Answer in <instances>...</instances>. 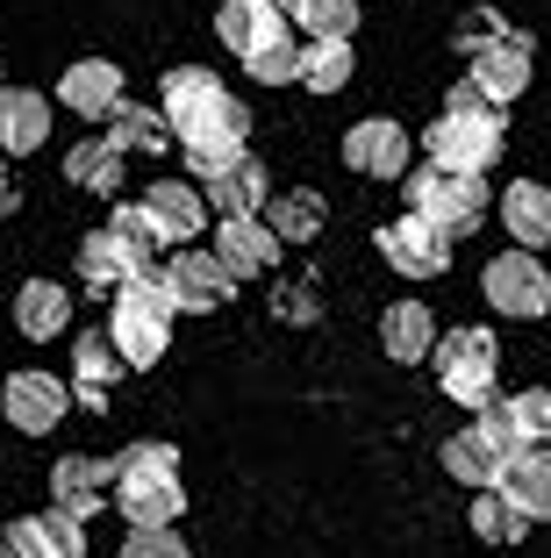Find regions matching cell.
<instances>
[{"label": "cell", "instance_id": "obj_32", "mask_svg": "<svg viewBox=\"0 0 551 558\" xmlns=\"http://www.w3.org/2000/svg\"><path fill=\"white\" fill-rule=\"evenodd\" d=\"M294 22L309 29V44H351L358 29V0H301Z\"/></svg>", "mask_w": 551, "mask_h": 558}, {"label": "cell", "instance_id": "obj_6", "mask_svg": "<svg viewBox=\"0 0 551 558\" xmlns=\"http://www.w3.org/2000/svg\"><path fill=\"white\" fill-rule=\"evenodd\" d=\"M480 294L487 308H502L508 323H537V315L551 308V272L537 251H494L480 272Z\"/></svg>", "mask_w": 551, "mask_h": 558}, {"label": "cell", "instance_id": "obj_17", "mask_svg": "<svg viewBox=\"0 0 551 558\" xmlns=\"http://www.w3.org/2000/svg\"><path fill=\"white\" fill-rule=\"evenodd\" d=\"M215 265H223L229 279H259L279 265V244L273 230H265L259 215H237V222H215Z\"/></svg>", "mask_w": 551, "mask_h": 558}, {"label": "cell", "instance_id": "obj_11", "mask_svg": "<svg viewBox=\"0 0 551 558\" xmlns=\"http://www.w3.org/2000/svg\"><path fill=\"white\" fill-rule=\"evenodd\" d=\"M408 150H416V136H408L394 116H366V122L344 130V165H351L358 180H402Z\"/></svg>", "mask_w": 551, "mask_h": 558}, {"label": "cell", "instance_id": "obj_30", "mask_svg": "<svg viewBox=\"0 0 551 558\" xmlns=\"http://www.w3.org/2000/svg\"><path fill=\"white\" fill-rule=\"evenodd\" d=\"M351 72H358L351 44H309V50H301V72H294V80L309 86V94H344V86H351Z\"/></svg>", "mask_w": 551, "mask_h": 558}, {"label": "cell", "instance_id": "obj_15", "mask_svg": "<svg viewBox=\"0 0 551 558\" xmlns=\"http://www.w3.org/2000/svg\"><path fill=\"white\" fill-rule=\"evenodd\" d=\"M136 208L151 215V230H158V244H194L201 230H208V201H201V186H187V180H158Z\"/></svg>", "mask_w": 551, "mask_h": 558}, {"label": "cell", "instance_id": "obj_3", "mask_svg": "<svg viewBox=\"0 0 551 558\" xmlns=\"http://www.w3.org/2000/svg\"><path fill=\"white\" fill-rule=\"evenodd\" d=\"M430 359H438L444 401H458V409L480 415L487 401L502 395V344H494V329H480V323L444 329L438 344H430Z\"/></svg>", "mask_w": 551, "mask_h": 558}, {"label": "cell", "instance_id": "obj_12", "mask_svg": "<svg viewBox=\"0 0 551 558\" xmlns=\"http://www.w3.org/2000/svg\"><path fill=\"white\" fill-rule=\"evenodd\" d=\"M373 251H380V258H387L402 279H438L444 265H452V236L430 230V222H416V215L387 222V230L373 236Z\"/></svg>", "mask_w": 551, "mask_h": 558}, {"label": "cell", "instance_id": "obj_21", "mask_svg": "<svg viewBox=\"0 0 551 558\" xmlns=\"http://www.w3.org/2000/svg\"><path fill=\"white\" fill-rule=\"evenodd\" d=\"M502 230L516 236V251H551V186L508 180L502 186Z\"/></svg>", "mask_w": 551, "mask_h": 558}, {"label": "cell", "instance_id": "obj_38", "mask_svg": "<svg viewBox=\"0 0 551 558\" xmlns=\"http://www.w3.org/2000/svg\"><path fill=\"white\" fill-rule=\"evenodd\" d=\"M122 558H194V551H187V537H172V530H130V537H122Z\"/></svg>", "mask_w": 551, "mask_h": 558}, {"label": "cell", "instance_id": "obj_7", "mask_svg": "<svg viewBox=\"0 0 551 558\" xmlns=\"http://www.w3.org/2000/svg\"><path fill=\"white\" fill-rule=\"evenodd\" d=\"M72 409V387L58 373H44V365H22V373H8V387H0V415L22 429V437H50V429L65 423Z\"/></svg>", "mask_w": 551, "mask_h": 558}, {"label": "cell", "instance_id": "obj_23", "mask_svg": "<svg viewBox=\"0 0 551 558\" xmlns=\"http://www.w3.org/2000/svg\"><path fill=\"white\" fill-rule=\"evenodd\" d=\"M380 344H387L394 365H422L430 344H438V315L422 308V301H387V315H380Z\"/></svg>", "mask_w": 551, "mask_h": 558}, {"label": "cell", "instance_id": "obj_8", "mask_svg": "<svg viewBox=\"0 0 551 558\" xmlns=\"http://www.w3.org/2000/svg\"><path fill=\"white\" fill-rule=\"evenodd\" d=\"M158 279H165V294H172V315H215L237 294V279L215 265V251H194V244H179Z\"/></svg>", "mask_w": 551, "mask_h": 558}, {"label": "cell", "instance_id": "obj_18", "mask_svg": "<svg viewBox=\"0 0 551 558\" xmlns=\"http://www.w3.org/2000/svg\"><path fill=\"white\" fill-rule=\"evenodd\" d=\"M58 100H65L72 116H86V122L115 116V108H122V65H108V58H80V65H65Z\"/></svg>", "mask_w": 551, "mask_h": 558}, {"label": "cell", "instance_id": "obj_9", "mask_svg": "<svg viewBox=\"0 0 551 558\" xmlns=\"http://www.w3.org/2000/svg\"><path fill=\"white\" fill-rule=\"evenodd\" d=\"M530 72H537L530 36H523V29H502L494 44H480V50H472V72H466V80L480 86V94L494 100V108H508V100H523V94H530Z\"/></svg>", "mask_w": 551, "mask_h": 558}, {"label": "cell", "instance_id": "obj_37", "mask_svg": "<svg viewBox=\"0 0 551 558\" xmlns=\"http://www.w3.org/2000/svg\"><path fill=\"white\" fill-rule=\"evenodd\" d=\"M115 473H179V451L172 444H158V437H136L122 459H108Z\"/></svg>", "mask_w": 551, "mask_h": 558}, {"label": "cell", "instance_id": "obj_29", "mask_svg": "<svg viewBox=\"0 0 551 558\" xmlns=\"http://www.w3.org/2000/svg\"><path fill=\"white\" fill-rule=\"evenodd\" d=\"M215 36H223L229 50H259V44H273V36H287V22H273L259 8V0H223V8H215Z\"/></svg>", "mask_w": 551, "mask_h": 558}, {"label": "cell", "instance_id": "obj_22", "mask_svg": "<svg viewBox=\"0 0 551 558\" xmlns=\"http://www.w3.org/2000/svg\"><path fill=\"white\" fill-rule=\"evenodd\" d=\"M130 373V365L115 359V344L100 337V329H80V344H72V395L86 401V409H108L115 379Z\"/></svg>", "mask_w": 551, "mask_h": 558}, {"label": "cell", "instance_id": "obj_25", "mask_svg": "<svg viewBox=\"0 0 551 558\" xmlns=\"http://www.w3.org/2000/svg\"><path fill=\"white\" fill-rule=\"evenodd\" d=\"M65 180L80 186V194H122V150H115L108 136H80V144L65 150Z\"/></svg>", "mask_w": 551, "mask_h": 558}, {"label": "cell", "instance_id": "obj_20", "mask_svg": "<svg viewBox=\"0 0 551 558\" xmlns=\"http://www.w3.org/2000/svg\"><path fill=\"white\" fill-rule=\"evenodd\" d=\"M50 136V100L29 86H0V158H29Z\"/></svg>", "mask_w": 551, "mask_h": 558}, {"label": "cell", "instance_id": "obj_4", "mask_svg": "<svg viewBox=\"0 0 551 558\" xmlns=\"http://www.w3.org/2000/svg\"><path fill=\"white\" fill-rule=\"evenodd\" d=\"M402 201L416 222H430L444 236H466L487 222V180H458V172H438V165L402 172Z\"/></svg>", "mask_w": 551, "mask_h": 558}, {"label": "cell", "instance_id": "obj_27", "mask_svg": "<svg viewBox=\"0 0 551 558\" xmlns=\"http://www.w3.org/2000/svg\"><path fill=\"white\" fill-rule=\"evenodd\" d=\"M444 473H452V480H466L472 494H487L494 480H502V451H494V444H487L480 429L466 423L458 437H444Z\"/></svg>", "mask_w": 551, "mask_h": 558}, {"label": "cell", "instance_id": "obj_1", "mask_svg": "<svg viewBox=\"0 0 551 558\" xmlns=\"http://www.w3.org/2000/svg\"><path fill=\"white\" fill-rule=\"evenodd\" d=\"M158 116H165V130H172V144L187 150L194 180H215L223 165L243 158L251 108H243L237 94H223V80H215L208 65H179V72H165V86H158Z\"/></svg>", "mask_w": 551, "mask_h": 558}, {"label": "cell", "instance_id": "obj_31", "mask_svg": "<svg viewBox=\"0 0 551 558\" xmlns=\"http://www.w3.org/2000/svg\"><path fill=\"white\" fill-rule=\"evenodd\" d=\"M108 144L115 150H158V144H172V130H165L158 108H130V100H122L108 116Z\"/></svg>", "mask_w": 551, "mask_h": 558}, {"label": "cell", "instance_id": "obj_24", "mask_svg": "<svg viewBox=\"0 0 551 558\" xmlns=\"http://www.w3.org/2000/svg\"><path fill=\"white\" fill-rule=\"evenodd\" d=\"M65 323H72V294L58 287V279H29V287L15 294V329H22V337L44 344V337H58Z\"/></svg>", "mask_w": 551, "mask_h": 558}, {"label": "cell", "instance_id": "obj_19", "mask_svg": "<svg viewBox=\"0 0 551 558\" xmlns=\"http://www.w3.org/2000/svg\"><path fill=\"white\" fill-rule=\"evenodd\" d=\"M494 494H502L523 523H544L551 515V451H516V459H502Z\"/></svg>", "mask_w": 551, "mask_h": 558}, {"label": "cell", "instance_id": "obj_35", "mask_svg": "<svg viewBox=\"0 0 551 558\" xmlns=\"http://www.w3.org/2000/svg\"><path fill=\"white\" fill-rule=\"evenodd\" d=\"M508 423H516L523 451H551V387H530V395H508Z\"/></svg>", "mask_w": 551, "mask_h": 558}, {"label": "cell", "instance_id": "obj_10", "mask_svg": "<svg viewBox=\"0 0 551 558\" xmlns=\"http://www.w3.org/2000/svg\"><path fill=\"white\" fill-rule=\"evenodd\" d=\"M108 501L122 509L130 530H172L179 515H187V487H179V473H115Z\"/></svg>", "mask_w": 551, "mask_h": 558}, {"label": "cell", "instance_id": "obj_14", "mask_svg": "<svg viewBox=\"0 0 551 558\" xmlns=\"http://www.w3.org/2000/svg\"><path fill=\"white\" fill-rule=\"evenodd\" d=\"M0 558H86V523L44 509V515H15L0 530Z\"/></svg>", "mask_w": 551, "mask_h": 558}, {"label": "cell", "instance_id": "obj_43", "mask_svg": "<svg viewBox=\"0 0 551 558\" xmlns=\"http://www.w3.org/2000/svg\"><path fill=\"white\" fill-rule=\"evenodd\" d=\"M0 215H15V186H8V165H0Z\"/></svg>", "mask_w": 551, "mask_h": 558}, {"label": "cell", "instance_id": "obj_36", "mask_svg": "<svg viewBox=\"0 0 551 558\" xmlns=\"http://www.w3.org/2000/svg\"><path fill=\"white\" fill-rule=\"evenodd\" d=\"M523 530H530V523H523L494 487L472 494V537H480V544H523Z\"/></svg>", "mask_w": 551, "mask_h": 558}, {"label": "cell", "instance_id": "obj_16", "mask_svg": "<svg viewBox=\"0 0 551 558\" xmlns=\"http://www.w3.org/2000/svg\"><path fill=\"white\" fill-rule=\"evenodd\" d=\"M201 201H215V215H223V222H237V215H265V201H273V172L243 150V158L223 165L215 180H201Z\"/></svg>", "mask_w": 551, "mask_h": 558}, {"label": "cell", "instance_id": "obj_28", "mask_svg": "<svg viewBox=\"0 0 551 558\" xmlns=\"http://www.w3.org/2000/svg\"><path fill=\"white\" fill-rule=\"evenodd\" d=\"M259 222L273 230L279 251H287V244H309V236L323 230V194H309V186H301V194H273Z\"/></svg>", "mask_w": 551, "mask_h": 558}, {"label": "cell", "instance_id": "obj_13", "mask_svg": "<svg viewBox=\"0 0 551 558\" xmlns=\"http://www.w3.org/2000/svg\"><path fill=\"white\" fill-rule=\"evenodd\" d=\"M115 487V465L108 459H86V451H72V459L50 465V509L72 515V523H94L100 501H108Z\"/></svg>", "mask_w": 551, "mask_h": 558}, {"label": "cell", "instance_id": "obj_40", "mask_svg": "<svg viewBox=\"0 0 551 558\" xmlns=\"http://www.w3.org/2000/svg\"><path fill=\"white\" fill-rule=\"evenodd\" d=\"M494 36H502V15H487V8H472V15L458 22V50H466V58H472L480 44H494Z\"/></svg>", "mask_w": 551, "mask_h": 558}, {"label": "cell", "instance_id": "obj_2", "mask_svg": "<svg viewBox=\"0 0 551 558\" xmlns=\"http://www.w3.org/2000/svg\"><path fill=\"white\" fill-rule=\"evenodd\" d=\"M115 344V359L130 365H158L165 351H172V294H165V279L144 272L130 279V287H115L108 294V329H100Z\"/></svg>", "mask_w": 551, "mask_h": 558}, {"label": "cell", "instance_id": "obj_39", "mask_svg": "<svg viewBox=\"0 0 551 558\" xmlns=\"http://www.w3.org/2000/svg\"><path fill=\"white\" fill-rule=\"evenodd\" d=\"M472 429H480V437L494 444V451H502V459H516V451H523L516 423H508V401H487V409H480V423H472Z\"/></svg>", "mask_w": 551, "mask_h": 558}, {"label": "cell", "instance_id": "obj_42", "mask_svg": "<svg viewBox=\"0 0 551 558\" xmlns=\"http://www.w3.org/2000/svg\"><path fill=\"white\" fill-rule=\"evenodd\" d=\"M259 8H265L273 22H294V8H301V0H259Z\"/></svg>", "mask_w": 551, "mask_h": 558}, {"label": "cell", "instance_id": "obj_5", "mask_svg": "<svg viewBox=\"0 0 551 558\" xmlns=\"http://www.w3.org/2000/svg\"><path fill=\"white\" fill-rule=\"evenodd\" d=\"M502 144H508L502 108H487V116H438L422 130L430 165H438V172H458V180H487V165L502 158Z\"/></svg>", "mask_w": 551, "mask_h": 558}, {"label": "cell", "instance_id": "obj_34", "mask_svg": "<svg viewBox=\"0 0 551 558\" xmlns=\"http://www.w3.org/2000/svg\"><path fill=\"white\" fill-rule=\"evenodd\" d=\"M108 236H115V244H122V251H130V258L136 265H144V272H151V265H158V230H151V215L144 208H136V201H122V208H115L108 215Z\"/></svg>", "mask_w": 551, "mask_h": 558}, {"label": "cell", "instance_id": "obj_41", "mask_svg": "<svg viewBox=\"0 0 551 558\" xmlns=\"http://www.w3.org/2000/svg\"><path fill=\"white\" fill-rule=\"evenodd\" d=\"M487 108H494V100H487L472 80H458L452 94H444V116H487Z\"/></svg>", "mask_w": 551, "mask_h": 558}, {"label": "cell", "instance_id": "obj_26", "mask_svg": "<svg viewBox=\"0 0 551 558\" xmlns=\"http://www.w3.org/2000/svg\"><path fill=\"white\" fill-rule=\"evenodd\" d=\"M151 272H158V265H151ZM80 279L94 287V294H115V287H130V279H144V265H136L130 251L115 244L108 230H94V236L80 244Z\"/></svg>", "mask_w": 551, "mask_h": 558}, {"label": "cell", "instance_id": "obj_33", "mask_svg": "<svg viewBox=\"0 0 551 558\" xmlns=\"http://www.w3.org/2000/svg\"><path fill=\"white\" fill-rule=\"evenodd\" d=\"M294 72H301V44H294V36H273V44L243 50V80H259V86H294Z\"/></svg>", "mask_w": 551, "mask_h": 558}]
</instances>
